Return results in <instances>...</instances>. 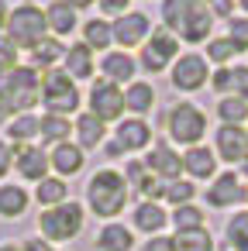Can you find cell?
Masks as SVG:
<instances>
[{"label":"cell","instance_id":"cell-33","mask_svg":"<svg viewBox=\"0 0 248 251\" xmlns=\"http://www.w3.org/2000/svg\"><path fill=\"white\" fill-rule=\"evenodd\" d=\"M38 131L49 138V141H62V138H69V131H73V124L62 117V114H49L42 124H38Z\"/></svg>","mask_w":248,"mask_h":251},{"label":"cell","instance_id":"cell-27","mask_svg":"<svg viewBox=\"0 0 248 251\" xmlns=\"http://www.w3.org/2000/svg\"><path fill=\"white\" fill-rule=\"evenodd\" d=\"M76 131H80V145H83V148H93V145H100V138H104V121H100L97 114H80Z\"/></svg>","mask_w":248,"mask_h":251},{"label":"cell","instance_id":"cell-50","mask_svg":"<svg viewBox=\"0 0 248 251\" xmlns=\"http://www.w3.org/2000/svg\"><path fill=\"white\" fill-rule=\"evenodd\" d=\"M7 18H11V14H7V4H4V0H0V31L7 28Z\"/></svg>","mask_w":248,"mask_h":251},{"label":"cell","instance_id":"cell-3","mask_svg":"<svg viewBox=\"0 0 248 251\" xmlns=\"http://www.w3.org/2000/svg\"><path fill=\"white\" fill-rule=\"evenodd\" d=\"M38 227L49 241H69L83 230V206L80 203H59L38 217Z\"/></svg>","mask_w":248,"mask_h":251},{"label":"cell","instance_id":"cell-46","mask_svg":"<svg viewBox=\"0 0 248 251\" xmlns=\"http://www.w3.org/2000/svg\"><path fill=\"white\" fill-rule=\"evenodd\" d=\"M234 11V0H210V14H217V18H227Z\"/></svg>","mask_w":248,"mask_h":251},{"label":"cell","instance_id":"cell-25","mask_svg":"<svg viewBox=\"0 0 248 251\" xmlns=\"http://www.w3.org/2000/svg\"><path fill=\"white\" fill-rule=\"evenodd\" d=\"M176 251H214V237L203 230V227H193V230H179L176 237Z\"/></svg>","mask_w":248,"mask_h":251},{"label":"cell","instance_id":"cell-2","mask_svg":"<svg viewBox=\"0 0 248 251\" xmlns=\"http://www.w3.org/2000/svg\"><path fill=\"white\" fill-rule=\"evenodd\" d=\"M45 31H49L45 11H38L35 4H25L18 11H11V18H7V38L18 49H35L38 42H45Z\"/></svg>","mask_w":248,"mask_h":251},{"label":"cell","instance_id":"cell-16","mask_svg":"<svg viewBox=\"0 0 248 251\" xmlns=\"http://www.w3.org/2000/svg\"><path fill=\"white\" fill-rule=\"evenodd\" d=\"M148 141H152V131H148V124H145L141 117H135V121H124V124L117 127V145H121L124 151L145 148Z\"/></svg>","mask_w":248,"mask_h":251},{"label":"cell","instance_id":"cell-14","mask_svg":"<svg viewBox=\"0 0 248 251\" xmlns=\"http://www.w3.org/2000/svg\"><path fill=\"white\" fill-rule=\"evenodd\" d=\"M200 7H203L200 0H162V18H165V28L183 31V28H186V21H190Z\"/></svg>","mask_w":248,"mask_h":251},{"label":"cell","instance_id":"cell-10","mask_svg":"<svg viewBox=\"0 0 248 251\" xmlns=\"http://www.w3.org/2000/svg\"><path fill=\"white\" fill-rule=\"evenodd\" d=\"M217 155L224 162H241L248 155V134L234 124H220L217 131Z\"/></svg>","mask_w":248,"mask_h":251},{"label":"cell","instance_id":"cell-17","mask_svg":"<svg viewBox=\"0 0 248 251\" xmlns=\"http://www.w3.org/2000/svg\"><path fill=\"white\" fill-rule=\"evenodd\" d=\"M45 21L55 35H69V31H76V7H69L66 0H55L45 11Z\"/></svg>","mask_w":248,"mask_h":251},{"label":"cell","instance_id":"cell-22","mask_svg":"<svg viewBox=\"0 0 248 251\" xmlns=\"http://www.w3.org/2000/svg\"><path fill=\"white\" fill-rule=\"evenodd\" d=\"M210 28H214V14H210V7H200L190 21H186V28L179 31V38H186V42H203L207 35H210Z\"/></svg>","mask_w":248,"mask_h":251},{"label":"cell","instance_id":"cell-54","mask_svg":"<svg viewBox=\"0 0 248 251\" xmlns=\"http://www.w3.org/2000/svg\"><path fill=\"white\" fill-rule=\"evenodd\" d=\"M0 251H21V248H14V244H4V248H0Z\"/></svg>","mask_w":248,"mask_h":251},{"label":"cell","instance_id":"cell-31","mask_svg":"<svg viewBox=\"0 0 248 251\" xmlns=\"http://www.w3.org/2000/svg\"><path fill=\"white\" fill-rule=\"evenodd\" d=\"M59 55H66V49H62L55 38H45V42H38V45L31 49L35 66H55V62H59Z\"/></svg>","mask_w":248,"mask_h":251},{"label":"cell","instance_id":"cell-43","mask_svg":"<svg viewBox=\"0 0 248 251\" xmlns=\"http://www.w3.org/2000/svg\"><path fill=\"white\" fill-rule=\"evenodd\" d=\"M11 114H14V103H11V93H7L4 79H0V121H7Z\"/></svg>","mask_w":248,"mask_h":251},{"label":"cell","instance_id":"cell-47","mask_svg":"<svg viewBox=\"0 0 248 251\" xmlns=\"http://www.w3.org/2000/svg\"><path fill=\"white\" fill-rule=\"evenodd\" d=\"M97 4L104 7V14H124L128 0H97Z\"/></svg>","mask_w":248,"mask_h":251},{"label":"cell","instance_id":"cell-9","mask_svg":"<svg viewBox=\"0 0 248 251\" xmlns=\"http://www.w3.org/2000/svg\"><path fill=\"white\" fill-rule=\"evenodd\" d=\"M207 83V62H203V55H183L179 62H176V69H172V86L176 90H200Z\"/></svg>","mask_w":248,"mask_h":251},{"label":"cell","instance_id":"cell-5","mask_svg":"<svg viewBox=\"0 0 248 251\" xmlns=\"http://www.w3.org/2000/svg\"><path fill=\"white\" fill-rule=\"evenodd\" d=\"M203 131H207V117H203L200 107H193V103H176L172 107V114H169V134H172V141L193 148V145H200Z\"/></svg>","mask_w":248,"mask_h":251},{"label":"cell","instance_id":"cell-29","mask_svg":"<svg viewBox=\"0 0 248 251\" xmlns=\"http://www.w3.org/2000/svg\"><path fill=\"white\" fill-rule=\"evenodd\" d=\"M83 42L90 45V49H107L110 42H114V28L107 25V21H86L83 25Z\"/></svg>","mask_w":248,"mask_h":251},{"label":"cell","instance_id":"cell-26","mask_svg":"<svg viewBox=\"0 0 248 251\" xmlns=\"http://www.w3.org/2000/svg\"><path fill=\"white\" fill-rule=\"evenodd\" d=\"M152 103H155V90L148 83H131V90L124 93V110L145 114V110H152Z\"/></svg>","mask_w":248,"mask_h":251},{"label":"cell","instance_id":"cell-15","mask_svg":"<svg viewBox=\"0 0 248 251\" xmlns=\"http://www.w3.org/2000/svg\"><path fill=\"white\" fill-rule=\"evenodd\" d=\"M18 169H21V176H28V179H45V172H49V155L42 151V148H31V145H18Z\"/></svg>","mask_w":248,"mask_h":251},{"label":"cell","instance_id":"cell-13","mask_svg":"<svg viewBox=\"0 0 248 251\" xmlns=\"http://www.w3.org/2000/svg\"><path fill=\"white\" fill-rule=\"evenodd\" d=\"M114 28V42L121 45H138L148 35V18L145 14H121V21L110 25Z\"/></svg>","mask_w":248,"mask_h":251},{"label":"cell","instance_id":"cell-44","mask_svg":"<svg viewBox=\"0 0 248 251\" xmlns=\"http://www.w3.org/2000/svg\"><path fill=\"white\" fill-rule=\"evenodd\" d=\"M214 90L217 93H227L231 90V69H217L214 73Z\"/></svg>","mask_w":248,"mask_h":251},{"label":"cell","instance_id":"cell-39","mask_svg":"<svg viewBox=\"0 0 248 251\" xmlns=\"http://www.w3.org/2000/svg\"><path fill=\"white\" fill-rule=\"evenodd\" d=\"M227 38H231V45L238 52H245L248 49V18H234L231 28H227Z\"/></svg>","mask_w":248,"mask_h":251},{"label":"cell","instance_id":"cell-41","mask_svg":"<svg viewBox=\"0 0 248 251\" xmlns=\"http://www.w3.org/2000/svg\"><path fill=\"white\" fill-rule=\"evenodd\" d=\"M128 182H131L138 193H145V186L152 182V179H148V165H145V162H131V165H128Z\"/></svg>","mask_w":248,"mask_h":251},{"label":"cell","instance_id":"cell-7","mask_svg":"<svg viewBox=\"0 0 248 251\" xmlns=\"http://www.w3.org/2000/svg\"><path fill=\"white\" fill-rule=\"evenodd\" d=\"M176 52H179V42H176V35H172L169 28H159V31H152L148 45L141 49V66H145L148 73H162Z\"/></svg>","mask_w":248,"mask_h":251},{"label":"cell","instance_id":"cell-34","mask_svg":"<svg viewBox=\"0 0 248 251\" xmlns=\"http://www.w3.org/2000/svg\"><path fill=\"white\" fill-rule=\"evenodd\" d=\"M227 241L238 251H248V213H234L227 224Z\"/></svg>","mask_w":248,"mask_h":251},{"label":"cell","instance_id":"cell-48","mask_svg":"<svg viewBox=\"0 0 248 251\" xmlns=\"http://www.w3.org/2000/svg\"><path fill=\"white\" fill-rule=\"evenodd\" d=\"M11 158H14V151L0 141V176H7V169H11Z\"/></svg>","mask_w":248,"mask_h":251},{"label":"cell","instance_id":"cell-53","mask_svg":"<svg viewBox=\"0 0 248 251\" xmlns=\"http://www.w3.org/2000/svg\"><path fill=\"white\" fill-rule=\"evenodd\" d=\"M241 172H245V176H248V155H245V158H241Z\"/></svg>","mask_w":248,"mask_h":251},{"label":"cell","instance_id":"cell-51","mask_svg":"<svg viewBox=\"0 0 248 251\" xmlns=\"http://www.w3.org/2000/svg\"><path fill=\"white\" fill-rule=\"evenodd\" d=\"M66 4H69V7H76V11H80V7H90V4H97V0H66Z\"/></svg>","mask_w":248,"mask_h":251},{"label":"cell","instance_id":"cell-8","mask_svg":"<svg viewBox=\"0 0 248 251\" xmlns=\"http://www.w3.org/2000/svg\"><path fill=\"white\" fill-rule=\"evenodd\" d=\"M121 110H124V93L117 90V83H97L93 90H90V114H97L104 124L107 121H117L121 117Z\"/></svg>","mask_w":248,"mask_h":251},{"label":"cell","instance_id":"cell-52","mask_svg":"<svg viewBox=\"0 0 248 251\" xmlns=\"http://www.w3.org/2000/svg\"><path fill=\"white\" fill-rule=\"evenodd\" d=\"M121 151H124V148H121L117 141H110V145H107V155H110V158H114V155H121Z\"/></svg>","mask_w":248,"mask_h":251},{"label":"cell","instance_id":"cell-38","mask_svg":"<svg viewBox=\"0 0 248 251\" xmlns=\"http://www.w3.org/2000/svg\"><path fill=\"white\" fill-rule=\"evenodd\" d=\"M11 69H18V45L11 38H0V76H7Z\"/></svg>","mask_w":248,"mask_h":251},{"label":"cell","instance_id":"cell-49","mask_svg":"<svg viewBox=\"0 0 248 251\" xmlns=\"http://www.w3.org/2000/svg\"><path fill=\"white\" fill-rule=\"evenodd\" d=\"M25 251H55V248H49L45 241H28V244H25Z\"/></svg>","mask_w":248,"mask_h":251},{"label":"cell","instance_id":"cell-19","mask_svg":"<svg viewBox=\"0 0 248 251\" xmlns=\"http://www.w3.org/2000/svg\"><path fill=\"white\" fill-rule=\"evenodd\" d=\"M183 169H186L193 179H207V176H214V151L203 148V145H193V148L186 151V158H183Z\"/></svg>","mask_w":248,"mask_h":251},{"label":"cell","instance_id":"cell-35","mask_svg":"<svg viewBox=\"0 0 248 251\" xmlns=\"http://www.w3.org/2000/svg\"><path fill=\"white\" fill-rule=\"evenodd\" d=\"M172 224H176L179 230H193V227H203V213H200L193 203H183V206H176Z\"/></svg>","mask_w":248,"mask_h":251},{"label":"cell","instance_id":"cell-20","mask_svg":"<svg viewBox=\"0 0 248 251\" xmlns=\"http://www.w3.org/2000/svg\"><path fill=\"white\" fill-rule=\"evenodd\" d=\"M66 73L76 76V79H90L93 76V55H90V45H73L66 52Z\"/></svg>","mask_w":248,"mask_h":251},{"label":"cell","instance_id":"cell-11","mask_svg":"<svg viewBox=\"0 0 248 251\" xmlns=\"http://www.w3.org/2000/svg\"><path fill=\"white\" fill-rule=\"evenodd\" d=\"M145 165H148V172H152V176H159V179H165V182H172V179L183 172V158H179L169 145H155Z\"/></svg>","mask_w":248,"mask_h":251},{"label":"cell","instance_id":"cell-4","mask_svg":"<svg viewBox=\"0 0 248 251\" xmlns=\"http://www.w3.org/2000/svg\"><path fill=\"white\" fill-rule=\"evenodd\" d=\"M42 100H45V107H49L52 114H62V117H66L69 110L80 107V90H76V83H73L69 73L52 69V73H45V79H42Z\"/></svg>","mask_w":248,"mask_h":251},{"label":"cell","instance_id":"cell-1","mask_svg":"<svg viewBox=\"0 0 248 251\" xmlns=\"http://www.w3.org/2000/svg\"><path fill=\"white\" fill-rule=\"evenodd\" d=\"M90 206L97 217H117L128 203V182L114 172V169H104L90 179Z\"/></svg>","mask_w":248,"mask_h":251},{"label":"cell","instance_id":"cell-12","mask_svg":"<svg viewBox=\"0 0 248 251\" xmlns=\"http://www.w3.org/2000/svg\"><path fill=\"white\" fill-rule=\"evenodd\" d=\"M241 200H248V193L241 189V182H238L234 172H224V176L210 186V193H207V203H210V206H234V203H241Z\"/></svg>","mask_w":248,"mask_h":251},{"label":"cell","instance_id":"cell-40","mask_svg":"<svg viewBox=\"0 0 248 251\" xmlns=\"http://www.w3.org/2000/svg\"><path fill=\"white\" fill-rule=\"evenodd\" d=\"M234 52H238V49L231 45V38H214V42L207 45V55H210L214 62H220V66H224V62H227Z\"/></svg>","mask_w":248,"mask_h":251},{"label":"cell","instance_id":"cell-6","mask_svg":"<svg viewBox=\"0 0 248 251\" xmlns=\"http://www.w3.org/2000/svg\"><path fill=\"white\" fill-rule=\"evenodd\" d=\"M0 79H4V86H7V93H11L14 110H31V107H35L38 90H42V79H38L35 69H11L7 76H0Z\"/></svg>","mask_w":248,"mask_h":251},{"label":"cell","instance_id":"cell-55","mask_svg":"<svg viewBox=\"0 0 248 251\" xmlns=\"http://www.w3.org/2000/svg\"><path fill=\"white\" fill-rule=\"evenodd\" d=\"M241 7H245V11H248V0H241Z\"/></svg>","mask_w":248,"mask_h":251},{"label":"cell","instance_id":"cell-24","mask_svg":"<svg viewBox=\"0 0 248 251\" xmlns=\"http://www.w3.org/2000/svg\"><path fill=\"white\" fill-rule=\"evenodd\" d=\"M100 251H131V230L121 227V224H107L97 237Z\"/></svg>","mask_w":248,"mask_h":251},{"label":"cell","instance_id":"cell-36","mask_svg":"<svg viewBox=\"0 0 248 251\" xmlns=\"http://www.w3.org/2000/svg\"><path fill=\"white\" fill-rule=\"evenodd\" d=\"M193 193H196V189H193V182H183V179H172V182H165V193H162V196H165L169 203H176V206H183V203H190V200H193Z\"/></svg>","mask_w":248,"mask_h":251},{"label":"cell","instance_id":"cell-18","mask_svg":"<svg viewBox=\"0 0 248 251\" xmlns=\"http://www.w3.org/2000/svg\"><path fill=\"white\" fill-rule=\"evenodd\" d=\"M52 165H55V172H62V176H76V172L83 169V151H80L76 145H69V141H59L55 151H52Z\"/></svg>","mask_w":248,"mask_h":251},{"label":"cell","instance_id":"cell-37","mask_svg":"<svg viewBox=\"0 0 248 251\" xmlns=\"http://www.w3.org/2000/svg\"><path fill=\"white\" fill-rule=\"evenodd\" d=\"M35 134H38V121H35L31 114H21V117L11 124V138H14L18 145H21V141H31Z\"/></svg>","mask_w":248,"mask_h":251},{"label":"cell","instance_id":"cell-42","mask_svg":"<svg viewBox=\"0 0 248 251\" xmlns=\"http://www.w3.org/2000/svg\"><path fill=\"white\" fill-rule=\"evenodd\" d=\"M231 90H234V97L248 100V66H238V69H231Z\"/></svg>","mask_w":248,"mask_h":251},{"label":"cell","instance_id":"cell-23","mask_svg":"<svg viewBox=\"0 0 248 251\" xmlns=\"http://www.w3.org/2000/svg\"><path fill=\"white\" fill-rule=\"evenodd\" d=\"M217 117H220V124H234V127H241V124L248 121V100H241V97H220V103H217Z\"/></svg>","mask_w":248,"mask_h":251},{"label":"cell","instance_id":"cell-30","mask_svg":"<svg viewBox=\"0 0 248 251\" xmlns=\"http://www.w3.org/2000/svg\"><path fill=\"white\" fill-rule=\"evenodd\" d=\"M25 206H28V193L21 186H4L0 189V213L4 217H18V213H25Z\"/></svg>","mask_w":248,"mask_h":251},{"label":"cell","instance_id":"cell-28","mask_svg":"<svg viewBox=\"0 0 248 251\" xmlns=\"http://www.w3.org/2000/svg\"><path fill=\"white\" fill-rule=\"evenodd\" d=\"M162 224H165V213H162L159 203H138V210H135V227H138V230L155 234Z\"/></svg>","mask_w":248,"mask_h":251},{"label":"cell","instance_id":"cell-21","mask_svg":"<svg viewBox=\"0 0 248 251\" xmlns=\"http://www.w3.org/2000/svg\"><path fill=\"white\" fill-rule=\"evenodd\" d=\"M104 76H107L110 83H128V79L135 76V62H131V55H124V52H110V55H104Z\"/></svg>","mask_w":248,"mask_h":251},{"label":"cell","instance_id":"cell-45","mask_svg":"<svg viewBox=\"0 0 248 251\" xmlns=\"http://www.w3.org/2000/svg\"><path fill=\"white\" fill-rule=\"evenodd\" d=\"M141 251H176V241H169V237H152Z\"/></svg>","mask_w":248,"mask_h":251},{"label":"cell","instance_id":"cell-32","mask_svg":"<svg viewBox=\"0 0 248 251\" xmlns=\"http://www.w3.org/2000/svg\"><path fill=\"white\" fill-rule=\"evenodd\" d=\"M38 203H45V206L66 203V182L62 179H42L38 182Z\"/></svg>","mask_w":248,"mask_h":251}]
</instances>
